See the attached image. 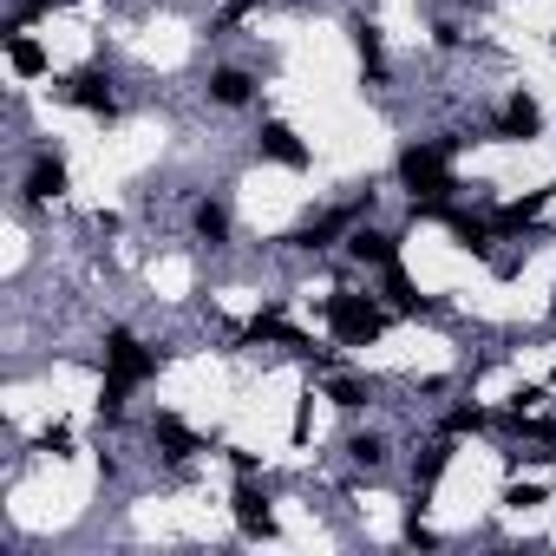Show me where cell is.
Segmentation results:
<instances>
[{"label":"cell","mask_w":556,"mask_h":556,"mask_svg":"<svg viewBox=\"0 0 556 556\" xmlns=\"http://www.w3.org/2000/svg\"><path fill=\"white\" fill-rule=\"evenodd\" d=\"M151 374H157V354L138 348L131 334H112V348H105V413H118L125 393H131L138 380H151Z\"/></svg>","instance_id":"cell-1"},{"label":"cell","mask_w":556,"mask_h":556,"mask_svg":"<svg viewBox=\"0 0 556 556\" xmlns=\"http://www.w3.org/2000/svg\"><path fill=\"white\" fill-rule=\"evenodd\" d=\"M262 151H268L275 164H308V144H302L289 125H262Z\"/></svg>","instance_id":"cell-7"},{"label":"cell","mask_w":556,"mask_h":556,"mask_svg":"<svg viewBox=\"0 0 556 556\" xmlns=\"http://www.w3.org/2000/svg\"><path fill=\"white\" fill-rule=\"evenodd\" d=\"M348 452H354V458H361V465H380V458H387V445H380V439H354V445H348Z\"/></svg>","instance_id":"cell-14"},{"label":"cell","mask_w":556,"mask_h":556,"mask_svg":"<svg viewBox=\"0 0 556 556\" xmlns=\"http://www.w3.org/2000/svg\"><path fill=\"white\" fill-rule=\"evenodd\" d=\"M197 236H210V242H223V236H229V216H223L216 203H203V210H197Z\"/></svg>","instance_id":"cell-12"},{"label":"cell","mask_w":556,"mask_h":556,"mask_svg":"<svg viewBox=\"0 0 556 556\" xmlns=\"http://www.w3.org/2000/svg\"><path fill=\"white\" fill-rule=\"evenodd\" d=\"M60 190H66V164H60V157H34V170H27V197L47 203V197H60Z\"/></svg>","instance_id":"cell-9"},{"label":"cell","mask_w":556,"mask_h":556,"mask_svg":"<svg viewBox=\"0 0 556 556\" xmlns=\"http://www.w3.org/2000/svg\"><path fill=\"white\" fill-rule=\"evenodd\" d=\"M236 523H242V536H275V510H268V497L255 484L236 491Z\"/></svg>","instance_id":"cell-5"},{"label":"cell","mask_w":556,"mask_h":556,"mask_svg":"<svg viewBox=\"0 0 556 556\" xmlns=\"http://www.w3.org/2000/svg\"><path fill=\"white\" fill-rule=\"evenodd\" d=\"M504 131H510V138H536V131H543V112H536L530 92H510V105H504Z\"/></svg>","instance_id":"cell-8"},{"label":"cell","mask_w":556,"mask_h":556,"mask_svg":"<svg viewBox=\"0 0 556 556\" xmlns=\"http://www.w3.org/2000/svg\"><path fill=\"white\" fill-rule=\"evenodd\" d=\"M328 328H334L341 348H367V341L387 328V315H380V302H367V295H328Z\"/></svg>","instance_id":"cell-2"},{"label":"cell","mask_w":556,"mask_h":556,"mask_svg":"<svg viewBox=\"0 0 556 556\" xmlns=\"http://www.w3.org/2000/svg\"><path fill=\"white\" fill-rule=\"evenodd\" d=\"M8 60H14V73H21V79L47 73V53H40V40H27V34H14V40H8Z\"/></svg>","instance_id":"cell-10"},{"label":"cell","mask_w":556,"mask_h":556,"mask_svg":"<svg viewBox=\"0 0 556 556\" xmlns=\"http://www.w3.org/2000/svg\"><path fill=\"white\" fill-rule=\"evenodd\" d=\"M66 105H79V112H112V79L105 73H73L66 79Z\"/></svg>","instance_id":"cell-4"},{"label":"cell","mask_w":556,"mask_h":556,"mask_svg":"<svg viewBox=\"0 0 556 556\" xmlns=\"http://www.w3.org/2000/svg\"><path fill=\"white\" fill-rule=\"evenodd\" d=\"M445 426H452V432H478V426H484V413H478V406H458Z\"/></svg>","instance_id":"cell-13"},{"label":"cell","mask_w":556,"mask_h":556,"mask_svg":"<svg viewBox=\"0 0 556 556\" xmlns=\"http://www.w3.org/2000/svg\"><path fill=\"white\" fill-rule=\"evenodd\" d=\"M348 249H354V262H367V268H393V262H400L393 236H380V229H354Z\"/></svg>","instance_id":"cell-6"},{"label":"cell","mask_w":556,"mask_h":556,"mask_svg":"<svg viewBox=\"0 0 556 556\" xmlns=\"http://www.w3.org/2000/svg\"><path fill=\"white\" fill-rule=\"evenodd\" d=\"M216 99H223V105H242V99H249V73H236V66L216 73Z\"/></svg>","instance_id":"cell-11"},{"label":"cell","mask_w":556,"mask_h":556,"mask_svg":"<svg viewBox=\"0 0 556 556\" xmlns=\"http://www.w3.org/2000/svg\"><path fill=\"white\" fill-rule=\"evenodd\" d=\"M400 177L413 184V197L439 203V197L452 190V164H445V144H413V151L400 157Z\"/></svg>","instance_id":"cell-3"}]
</instances>
